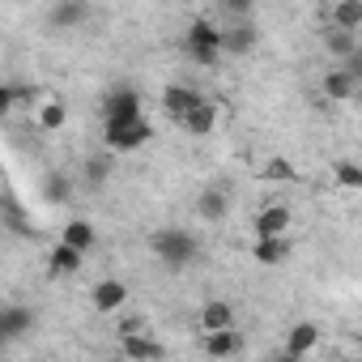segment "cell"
<instances>
[{"label": "cell", "instance_id": "obj_4", "mask_svg": "<svg viewBox=\"0 0 362 362\" xmlns=\"http://www.w3.org/2000/svg\"><path fill=\"white\" fill-rule=\"evenodd\" d=\"M141 119V94L132 86H115L103 94V124H128Z\"/></svg>", "mask_w": 362, "mask_h": 362}, {"label": "cell", "instance_id": "obj_25", "mask_svg": "<svg viewBox=\"0 0 362 362\" xmlns=\"http://www.w3.org/2000/svg\"><path fill=\"white\" fill-rule=\"evenodd\" d=\"M332 175H337L341 188H362V166H358V162H337Z\"/></svg>", "mask_w": 362, "mask_h": 362}, {"label": "cell", "instance_id": "obj_6", "mask_svg": "<svg viewBox=\"0 0 362 362\" xmlns=\"http://www.w3.org/2000/svg\"><path fill=\"white\" fill-rule=\"evenodd\" d=\"M290 209L286 205H264L260 214H256V222H252V230H256V239H286V230H290Z\"/></svg>", "mask_w": 362, "mask_h": 362}, {"label": "cell", "instance_id": "obj_27", "mask_svg": "<svg viewBox=\"0 0 362 362\" xmlns=\"http://www.w3.org/2000/svg\"><path fill=\"white\" fill-rule=\"evenodd\" d=\"M341 69H345V73H349V77H354V81L362 86V47H358V52H354V56H349V60H345Z\"/></svg>", "mask_w": 362, "mask_h": 362}, {"label": "cell", "instance_id": "obj_13", "mask_svg": "<svg viewBox=\"0 0 362 362\" xmlns=\"http://www.w3.org/2000/svg\"><path fill=\"white\" fill-rule=\"evenodd\" d=\"M184 128H188L192 136H209V132L218 128V103H209V98H201V103L192 107V115L184 119Z\"/></svg>", "mask_w": 362, "mask_h": 362}, {"label": "cell", "instance_id": "obj_9", "mask_svg": "<svg viewBox=\"0 0 362 362\" xmlns=\"http://www.w3.org/2000/svg\"><path fill=\"white\" fill-rule=\"evenodd\" d=\"M226 328H235V307L222 298L205 303L201 307V332H226Z\"/></svg>", "mask_w": 362, "mask_h": 362}, {"label": "cell", "instance_id": "obj_14", "mask_svg": "<svg viewBox=\"0 0 362 362\" xmlns=\"http://www.w3.org/2000/svg\"><path fill=\"white\" fill-rule=\"evenodd\" d=\"M35 328V311H26V307H5V315H0V337L5 341H18L22 332H30Z\"/></svg>", "mask_w": 362, "mask_h": 362}, {"label": "cell", "instance_id": "obj_7", "mask_svg": "<svg viewBox=\"0 0 362 362\" xmlns=\"http://www.w3.org/2000/svg\"><path fill=\"white\" fill-rule=\"evenodd\" d=\"M60 243H69L73 252H81V256H86V252L98 243V230H94V222H86V218H73V222L60 230Z\"/></svg>", "mask_w": 362, "mask_h": 362}, {"label": "cell", "instance_id": "obj_24", "mask_svg": "<svg viewBox=\"0 0 362 362\" xmlns=\"http://www.w3.org/2000/svg\"><path fill=\"white\" fill-rule=\"evenodd\" d=\"M69 192H73V184H69V175L52 170V175L43 179V201H47V205H64V201H69Z\"/></svg>", "mask_w": 362, "mask_h": 362}, {"label": "cell", "instance_id": "obj_5", "mask_svg": "<svg viewBox=\"0 0 362 362\" xmlns=\"http://www.w3.org/2000/svg\"><path fill=\"white\" fill-rule=\"evenodd\" d=\"M201 98H205V94H201V90H192V86H166V90H162V111H166L175 124H184Z\"/></svg>", "mask_w": 362, "mask_h": 362}, {"label": "cell", "instance_id": "obj_17", "mask_svg": "<svg viewBox=\"0 0 362 362\" xmlns=\"http://www.w3.org/2000/svg\"><path fill=\"white\" fill-rule=\"evenodd\" d=\"M77 269H81V252H73L69 243H56L52 256H47V273H52V277H69V273H77Z\"/></svg>", "mask_w": 362, "mask_h": 362}, {"label": "cell", "instance_id": "obj_23", "mask_svg": "<svg viewBox=\"0 0 362 362\" xmlns=\"http://www.w3.org/2000/svg\"><path fill=\"white\" fill-rule=\"evenodd\" d=\"M252 256H256V264L273 269V264H281V260H286V239H256Z\"/></svg>", "mask_w": 362, "mask_h": 362}, {"label": "cell", "instance_id": "obj_22", "mask_svg": "<svg viewBox=\"0 0 362 362\" xmlns=\"http://www.w3.org/2000/svg\"><path fill=\"white\" fill-rule=\"evenodd\" d=\"M90 18V5L81 0H69V5H52V26H81Z\"/></svg>", "mask_w": 362, "mask_h": 362}, {"label": "cell", "instance_id": "obj_20", "mask_svg": "<svg viewBox=\"0 0 362 362\" xmlns=\"http://www.w3.org/2000/svg\"><path fill=\"white\" fill-rule=\"evenodd\" d=\"M332 26L349 30V35L362 30V5H358V0H341V5H332Z\"/></svg>", "mask_w": 362, "mask_h": 362}, {"label": "cell", "instance_id": "obj_29", "mask_svg": "<svg viewBox=\"0 0 362 362\" xmlns=\"http://www.w3.org/2000/svg\"><path fill=\"white\" fill-rule=\"evenodd\" d=\"M269 362H307V358H294V354H290V349H281V354H273V358H269Z\"/></svg>", "mask_w": 362, "mask_h": 362}, {"label": "cell", "instance_id": "obj_2", "mask_svg": "<svg viewBox=\"0 0 362 362\" xmlns=\"http://www.w3.org/2000/svg\"><path fill=\"white\" fill-rule=\"evenodd\" d=\"M153 252H158V260L170 264V269H188V264L197 260V239H192L188 230H158V235H153Z\"/></svg>", "mask_w": 362, "mask_h": 362}, {"label": "cell", "instance_id": "obj_30", "mask_svg": "<svg viewBox=\"0 0 362 362\" xmlns=\"http://www.w3.org/2000/svg\"><path fill=\"white\" fill-rule=\"evenodd\" d=\"M358 362H362V358H358Z\"/></svg>", "mask_w": 362, "mask_h": 362}, {"label": "cell", "instance_id": "obj_18", "mask_svg": "<svg viewBox=\"0 0 362 362\" xmlns=\"http://www.w3.org/2000/svg\"><path fill=\"white\" fill-rule=\"evenodd\" d=\"M124 358H132V362H158V358H162V345L149 341V337L128 332V337H124Z\"/></svg>", "mask_w": 362, "mask_h": 362}, {"label": "cell", "instance_id": "obj_10", "mask_svg": "<svg viewBox=\"0 0 362 362\" xmlns=\"http://www.w3.org/2000/svg\"><path fill=\"white\" fill-rule=\"evenodd\" d=\"M315 345H320V324H311V320H303V324H294V328L286 332V349H290L294 358H307Z\"/></svg>", "mask_w": 362, "mask_h": 362}, {"label": "cell", "instance_id": "obj_12", "mask_svg": "<svg viewBox=\"0 0 362 362\" xmlns=\"http://www.w3.org/2000/svg\"><path fill=\"white\" fill-rule=\"evenodd\" d=\"M354 90H358V81H354L341 64L324 73V98H328V103H345V98H354Z\"/></svg>", "mask_w": 362, "mask_h": 362}, {"label": "cell", "instance_id": "obj_11", "mask_svg": "<svg viewBox=\"0 0 362 362\" xmlns=\"http://www.w3.org/2000/svg\"><path fill=\"white\" fill-rule=\"evenodd\" d=\"M201 345H205L209 358H235L243 349V337H239V328H226V332H205Z\"/></svg>", "mask_w": 362, "mask_h": 362}, {"label": "cell", "instance_id": "obj_26", "mask_svg": "<svg viewBox=\"0 0 362 362\" xmlns=\"http://www.w3.org/2000/svg\"><path fill=\"white\" fill-rule=\"evenodd\" d=\"M86 179H90V184H103V179H107V162L103 158H90L86 162Z\"/></svg>", "mask_w": 362, "mask_h": 362}, {"label": "cell", "instance_id": "obj_15", "mask_svg": "<svg viewBox=\"0 0 362 362\" xmlns=\"http://www.w3.org/2000/svg\"><path fill=\"white\" fill-rule=\"evenodd\" d=\"M252 47H256V30H252V26H222V52L247 56Z\"/></svg>", "mask_w": 362, "mask_h": 362}, {"label": "cell", "instance_id": "obj_1", "mask_svg": "<svg viewBox=\"0 0 362 362\" xmlns=\"http://www.w3.org/2000/svg\"><path fill=\"white\" fill-rule=\"evenodd\" d=\"M184 47H188V56L197 60V64H218V56H222V26H214L209 18H197L192 26H188V35H184Z\"/></svg>", "mask_w": 362, "mask_h": 362}, {"label": "cell", "instance_id": "obj_16", "mask_svg": "<svg viewBox=\"0 0 362 362\" xmlns=\"http://www.w3.org/2000/svg\"><path fill=\"white\" fill-rule=\"evenodd\" d=\"M226 209H230V201H226V192H222V188H205V192L197 197V214H201L205 222H222V218H226Z\"/></svg>", "mask_w": 362, "mask_h": 362}, {"label": "cell", "instance_id": "obj_3", "mask_svg": "<svg viewBox=\"0 0 362 362\" xmlns=\"http://www.w3.org/2000/svg\"><path fill=\"white\" fill-rule=\"evenodd\" d=\"M149 136H153V128H149L145 115H141V119H128V124H103V141H107V149H115V153H132V149H141Z\"/></svg>", "mask_w": 362, "mask_h": 362}, {"label": "cell", "instance_id": "obj_28", "mask_svg": "<svg viewBox=\"0 0 362 362\" xmlns=\"http://www.w3.org/2000/svg\"><path fill=\"white\" fill-rule=\"evenodd\" d=\"M264 175H269V179H290L294 170H290V162H281V158H277V162H269V170H264Z\"/></svg>", "mask_w": 362, "mask_h": 362}, {"label": "cell", "instance_id": "obj_19", "mask_svg": "<svg viewBox=\"0 0 362 362\" xmlns=\"http://www.w3.org/2000/svg\"><path fill=\"white\" fill-rule=\"evenodd\" d=\"M64 124H69V103H60V98L39 103V128L43 132H60Z\"/></svg>", "mask_w": 362, "mask_h": 362}, {"label": "cell", "instance_id": "obj_21", "mask_svg": "<svg viewBox=\"0 0 362 362\" xmlns=\"http://www.w3.org/2000/svg\"><path fill=\"white\" fill-rule=\"evenodd\" d=\"M324 47H328V52H332V56L345 64V60L358 52V35H349V30H337V26H332V30L324 35Z\"/></svg>", "mask_w": 362, "mask_h": 362}, {"label": "cell", "instance_id": "obj_8", "mask_svg": "<svg viewBox=\"0 0 362 362\" xmlns=\"http://www.w3.org/2000/svg\"><path fill=\"white\" fill-rule=\"evenodd\" d=\"M128 303V286L124 281H115V277H107V281H98L94 286V307L103 311V315H111V311H119Z\"/></svg>", "mask_w": 362, "mask_h": 362}]
</instances>
